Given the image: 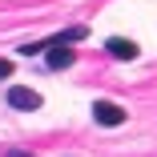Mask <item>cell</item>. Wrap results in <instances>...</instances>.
Segmentation results:
<instances>
[{
	"label": "cell",
	"mask_w": 157,
	"mask_h": 157,
	"mask_svg": "<svg viewBox=\"0 0 157 157\" xmlns=\"http://www.w3.org/2000/svg\"><path fill=\"white\" fill-rule=\"evenodd\" d=\"M93 121L105 125V129H113V125H125V109L113 105V101H97L93 105Z\"/></svg>",
	"instance_id": "6da1fadb"
},
{
	"label": "cell",
	"mask_w": 157,
	"mask_h": 157,
	"mask_svg": "<svg viewBox=\"0 0 157 157\" xmlns=\"http://www.w3.org/2000/svg\"><path fill=\"white\" fill-rule=\"evenodd\" d=\"M8 105L33 113V109H40V93H36V89H24V85H12V89H8Z\"/></svg>",
	"instance_id": "7a4b0ae2"
},
{
	"label": "cell",
	"mask_w": 157,
	"mask_h": 157,
	"mask_svg": "<svg viewBox=\"0 0 157 157\" xmlns=\"http://www.w3.org/2000/svg\"><path fill=\"white\" fill-rule=\"evenodd\" d=\"M105 48H109L117 60H137V44H133V40H125V36H109Z\"/></svg>",
	"instance_id": "3957f363"
},
{
	"label": "cell",
	"mask_w": 157,
	"mask_h": 157,
	"mask_svg": "<svg viewBox=\"0 0 157 157\" xmlns=\"http://www.w3.org/2000/svg\"><path fill=\"white\" fill-rule=\"evenodd\" d=\"M69 65H73V48H69V44H52V48H48V69L60 73V69H69Z\"/></svg>",
	"instance_id": "277c9868"
},
{
	"label": "cell",
	"mask_w": 157,
	"mask_h": 157,
	"mask_svg": "<svg viewBox=\"0 0 157 157\" xmlns=\"http://www.w3.org/2000/svg\"><path fill=\"white\" fill-rule=\"evenodd\" d=\"M8 77H12V60L0 56V81H8Z\"/></svg>",
	"instance_id": "5b68a950"
},
{
	"label": "cell",
	"mask_w": 157,
	"mask_h": 157,
	"mask_svg": "<svg viewBox=\"0 0 157 157\" xmlns=\"http://www.w3.org/2000/svg\"><path fill=\"white\" fill-rule=\"evenodd\" d=\"M0 157H36V153H24V149H4Z\"/></svg>",
	"instance_id": "8992f818"
}]
</instances>
